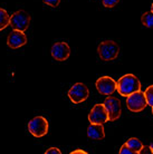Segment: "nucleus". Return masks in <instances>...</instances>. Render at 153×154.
Here are the masks:
<instances>
[{
    "label": "nucleus",
    "instance_id": "nucleus-1",
    "mask_svg": "<svg viewBox=\"0 0 153 154\" xmlns=\"http://www.w3.org/2000/svg\"><path fill=\"white\" fill-rule=\"evenodd\" d=\"M141 91V83L133 74H126L117 81V92L120 95L127 97L132 93Z\"/></svg>",
    "mask_w": 153,
    "mask_h": 154
},
{
    "label": "nucleus",
    "instance_id": "nucleus-2",
    "mask_svg": "<svg viewBox=\"0 0 153 154\" xmlns=\"http://www.w3.org/2000/svg\"><path fill=\"white\" fill-rule=\"evenodd\" d=\"M97 53H98V56H100L101 59L108 62V60H113L119 56L120 47L113 40H105V42H101L98 45Z\"/></svg>",
    "mask_w": 153,
    "mask_h": 154
},
{
    "label": "nucleus",
    "instance_id": "nucleus-3",
    "mask_svg": "<svg viewBox=\"0 0 153 154\" xmlns=\"http://www.w3.org/2000/svg\"><path fill=\"white\" fill-rule=\"evenodd\" d=\"M28 131L35 137H42L48 133V122L44 116H36L28 123Z\"/></svg>",
    "mask_w": 153,
    "mask_h": 154
},
{
    "label": "nucleus",
    "instance_id": "nucleus-4",
    "mask_svg": "<svg viewBox=\"0 0 153 154\" xmlns=\"http://www.w3.org/2000/svg\"><path fill=\"white\" fill-rule=\"evenodd\" d=\"M126 106L131 112H141L148 106L145 95L141 91L132 93L126 97Z\"/></svg>",
    "mask_w": 153,
    "mask_h": 154
},
{
    "label": "nucleus",
    "instance_id": "nucleus-5",
    "mask_svg": "<svg viewBox=\"0 0 153 154\" xmlns=\"http://www.w3.org/2000/svg\"><path fill=\"white\" fill-rule=\"evenodd\" d=\"M30 23V16L25 10H18L10 16V26L12 29L26 31Z\"/></svg>",
    "mask_w": 153,
    "mask_h": 154
},
{
    "label": "nucleus",
    "instance_id": "nucleus-6",
    "mask_svg": "<svg viewBox=\"0 0 153 154\" xmlns=\"http://www.w3.org/2000/svg\"><path fill=\"white\" fill-rule=\"evenodd\" d=\"M89 91L87 86L83 83H76L74 84L68 91V97L69 100L73 102L74 104H80L82 102H84L88 98Z\"/></svg>",
    "mask_w": 153,
    "mask_h": 154
},
{
    "label": "nucleus",
    "instance_id": "nucleus-7",
    "mask_svg": "<svg viewBox=\"0 0 153 154\" xmlns=\"http://www.w3.org/2000/svg\"><path fill=\"white\" fill-rule=\"evenodd\" d=\"M96 88L102 95H112L117 89V82L110 76H102L96 81Z\"/></svg>",
    "mask_w": 153,
    "mask_h": 154
},
{
    "label": "nucleus",
    "instance_id": "nucleus-8",
    "mask_svg": "<svg viewBox=\"0 0 153 154\" xmlns=\"http://www.w3.org/2000/svg\"><path fill=\"white\" fill-rule=\"evenodd\" d=\"M104 106L108 113L110 121H116L117 119H120V116L122 114V108H121V102L119 98L108 95L106 100H104Z\"/></svg>",
    "mask_w": 153,
    "mask_h": 154
},
{
    "label": "nucleus",
    "instance_id": "nucleus-9",
    "mask_svg": "<svg viewBox=\"0 0 153 154\" xmlns=\"http://www.w3.org/2000/svg\"><path fill=\"white\" fill-rule=\"evenodd\" d=\"M88 121L92 124H104L108 119V113L104 104H95L88 114Z\"/></svg>",
    "mask_w": 153,
    "mask_h": 154
},
{
    "label": "nucleus",
    "instance_id": "nucleus-10",
    "mask_svg": "<svg viewBox=\"0 0 153 154\" xmlns=\"http://www.w3.org/2000/svg\"><path fill=\"white\" fill-rule=\"evenodd\" d=\"M69 55H70V48L67 42H55L52 47V56L58 62L66 60L69 57Z\"/></svg>",
    "mask_w": 153,
    "mask_h": 154
},
{
    "label": "nucleus",
    "instance_id": "nucleus-11",
    "mask_svg": "<svg viewBox=\"0 0 153 154\" xmlns=\"http://www.w3.org/2000/svg\"><path fill=\"white\" fill-rule=\"evenodd\" d=\"M27 44V37L25 35V31H20V30H14L9 34L7 39V45L8 47H10L11 49H17V48H20L23 47V45Z\"/></svg>",
    "mask_w": 153,
    "mask_h": 154
},
{
    "label": "nucleus",
    "instance_id": "nucleus-12",
    "mask_svg": "<svg viewBox=\"0 0 153 154\" xmlns=\"http://www.w3.org/2000/svg\"><path fill=\"white\" fill-rule=\"evenodd\" d=\"M87 136L92 140H103L105 137L103 124H92L87 127Z\"/></svg>",
    "mask_w": 153,
    "mask_h": 154
},
{
    "label": "nucleus",
    "instance_id": "nucleus-13",
    "mask_svg": "<svg viewBox=\"0 0 153 154\" xmlns=\"http://www.w3.org/2000/svg\"><path fill=\"white\" fill-rule=\"evenodd\" d=\"M127 145L133 150L134 153H141L142 150H143V147H144V145H143V143L140 141L139 139H136V137H131V139H129L126 141Z\"/></svg>",
    "mask_w": 153,
    "mask_h": 154
},
{
    "label": "nucleus",
    "instance_id": "nucleus-14",
    "mask_svg": "<svg viewBox=\"0 0 153 154\" xmlns=\"http://www.w3.org/2000/svg\"><path fill=\"white\" fill-rule=\"evenodd\" d=\"M10 25V17L8 15V12L0 8V31L6 29Z\"/></svg>",
    "mask_w": 153,
    "mask_h": 154
},
{
    "label": "nucleus",
    "instance_id": "nucleus-15",
    "mask_svg": "<svg viewBox=\"0 0 153 154\" xmlns=\"http://www.w3.org/2000/svg\"><path fill=\"white\" fill-rule=\"evenodd\" d=\"M142 23L148 28H153V12L146 11L144 12L141 17Z\"/></svg>",
    "mask_w": 153,
    "mask_h": 154
},
{
    "label": "nucleus",
    "instance_id": "nucleus-16",
    "mask_svg": "<svg viewBox=\"0 0 153 154\" xmlns=\"http://www.w3.org/2000/svg\"><path fill=\"white\" fill-rule=\"evenodd\" d=\"M144 95H145V98H146V102H148V105H150L151 107H153V85L149 86V87L145 89V92H144Z\"/></svg>",
    "mask_w": 153,
    "mask_h": 154
},
{
    "label": "nucleus",
    "instance_id": "nucleus-17",
    "mask_svg": "<svg viewBox=\"0 0 153 154\" xmlns=\"http://www.w3.org/2000/svg\"><path fill=\"white\" fill-rule=\"evenodd\" d=\"M133 150L131 149L129 145H127V143H124L121 149H120V154H133Z\"/></svg>",
    "mask_w": 153,
    "mask_h": 154
},
{
    "label": "nucleus",
    "instance_id": "nucleus-18",
    "mask_svg": "<svg viewBox=\"0 0 153 154\" xmlns=\"http://www.w3.org/2000/svg\"><path fill=\"white\" fill-rule=\"evenodd\" d=\"M103 5L106 8H113L120 2V0H102Z\"/></svg>",
    "mask_w": 153,
    "mask_h": 154
},
{
    "label": "nucleus",
    "instance_id": "nucleus-19",
    "mask_svg": "<svg viewBox=\"0 0 153 154\" xmlns=\"http://www.w3.org/2000/svg\"><path fill=\"white\" fill-rule=\"evenodd\" d=\"M42 1H44V4L48 5L50 7H57L61 2V0H42Z\"/></svg>",
    "mask_w": 153,
    "mask_h": 154
},
{
    "label": "nucleus",
    "instance_id": "nucleus-20",
    "mask_svg": "<svg viewBox=\"0 0 153 154\" xmlns=\"http://www.w3.org/2000/svg\"><path fill=\"white\" fill-rule=\"evenodd\" d=\"M45 154H61V150H58L57 147H50L45 152Z\"/></svg>",
    "mask_w": 153,
    "mask_h": 154
},
{
    "label": "nucleus",
    "instance_id": "nucleus-21",
    "mask_svg": "<svg viewBox=\"0 0 153 154\" xmlns=\"http://www.w3.org/2000/svg\"><path fill=\"white\" fill-rule=\"evenodd\" d=\"M76 153H82V154H87V152L86 151H83V150H75L73 151L70 154H76Z\"/></svg>",
    "mask_w": 153,
    "mask_h": 154
},
{
    "label": "nucleus",
    "instance_id": "nucleus-22",
    "mask_svg": "<svg viewBox=\"0 0 153 154\" xmlns=\"http://www.w3.org/2000/svg\"><path fill=\"white\" fill-rule=\"evenodd\" d=\"M150 151H151V152L153 153V145H151V146H150Z\"/></svg>",
    "mask_w": 153,
    "mask_h": 154
},
{
    "label": "nucleus",
    "instance_id": "nucleus-23",
    "mask_svg": "<svg viewBox=\"0 0 153 154\" xmlns=\"http://www.w3.org/2000/svg\"><path fill=\"white\" fill-rule=\"evenodd\" d=\"M151 11L153 12V4H152V7H151Z\"/></svg>",
    "mask_w": 153,
    "mask_h": 154
},
{
    "label": "nucleus",
    "instance_id": "nucleus-24",
    "mask_svg": "<svg viewBox=\"0 0 153 154\" xmlns=\"http://www.w3.org/2000/svg\"><path fill=\"white\" fill-rule=\"evenodd\" d=\"M152 114H153V107H152Z\"/></svg>",
    "mask_w": 153,
    "mask_h": 154
}]
</instances>
